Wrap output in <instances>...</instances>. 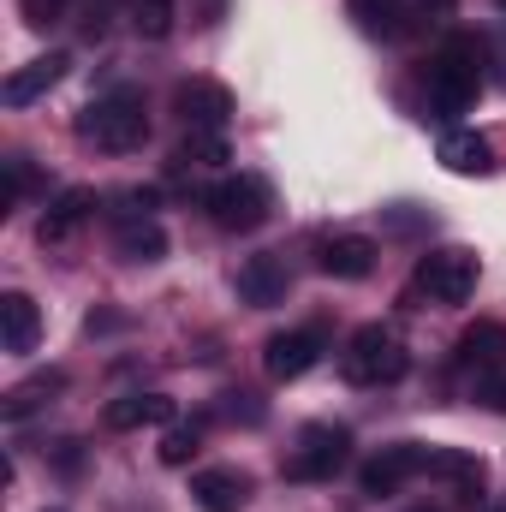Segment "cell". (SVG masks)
<instances>
[{
	"label": "cell",
	"mask_w": 506,
	"mask_h": 512,
	"mask_svg": "<svg viewBox=\"0 0 506 512\" xmlns=\"http://www.w3.org/2000/svg\"><path fill=\"white\" fill-rule=\"evenodd\" d=\"M483 90V42L477 36H447L429 66H423V114L429 120H459Z\"/></svg>",
	"instance_id": "1"
},
{
	"label": "cell",
	"mask_w": 506,
	"mask_h": 512,
	"mask_svg": "<svg viewBox=\"0 0 506 512\" xmlns=\"http://www.w3.org/2000/svg\"><path fill=\"white\" fill-rule=\"evenodd\" d=\"M78 143L90 149H108V155H131L149 143V108H143V90H108L96 96L84 114H78Z\"/></svg>",
	"instance_id": "2"
},
{
	"label": "cell",
	"mask_w": 506,
	"mask_h": 512,
	"mask_svg": "<svg viewBox=\"0 0 506 512\" xmlns=\"http://www.w3.org/2000/svg\"><path fill=\"white\" fill-rule=\"evenodd\" d=\"M483 280V256L465 251V245H441V251H423L411 268V286L405 298H429V304H465Z\"/></svg>",
	"instance_id": "3"
},
{
	"label": "cell",
	"mask_w": 506,
	"mask_h": 512,
	"mask_svg": "<svg viewBox=\"0 0 506 512\" xmlns=\"http://www.w3.org/2000/svg\"><path fill=\"white\" fill-rule=\"evenodd\" d=\"M340 370H346V382H352V387H393V382H405V370H411V352H405V340H399L393 328L364 322V328L346 340V352H340Z\"/></svg>",
	"instance_id": "4"
},
{
	"label": "cell",
	"mask_w": 506,
	"mask_h": 512,
	"mask_svg": "<svg viewBox=\"0 0 506 512\" xmlns=\"http://www.w3.org/2000/svg\"><path fill=\"white\" fill-rule=\"evenodd\" d=\"M203 209L221 233H256L268 215H274V191L262 173H221L209 191H203Z\"/></svg>",
	"instance_id": "5"
},
{
	"label": "cell",
	"mask_w": 506,
	"mask_h": 512,
	"mask_svg": "<svg viewBox=\"0 0 506 512\" xmlns=\"http://www.w3.org/2000/svg\"><path fill=\"white\" fill-rule=\"evenodd\" d=\"M346 459H352V429L346 423H304L280 477L286 483H334V471H346Z\"/></svg>",
	"instance_id": "6"
},
{
	"label": "cell",
	"mask_w": 506,
	"mask_h": 512,
	"mask_svg": "<svg viewBox=\"0 0 506 512\" xmlns=\"http://www.w3.org/2000/svg\"><path fill=\"white\" fill-rule=\"evenodd\" d=\"M322 328H280V334H268V346H262V370H268V382H298V376H310L316 364H322Z\"/></svg>",
	"instance_id": "7"
},
{
	"label": "cell",
	"mask_w": 506,
	"mask_h": 512,
	"mask_svg": "<svg viewBox=\"0 0 506 512\" xmlns=\"http://www.w3.org/2000/svg\"><path fill=\"white\" fill-rule=\"evenodd\" d=\"M173 114L185 120V131H227L233 120V90L215 78H179L173 84Z\"/></svg>",
	"instance_id": "8"
},
{
	"label": "cell",
	"mask_w": 506,
	"mask_h": 512,
	"mask_svg": "<svg viewBox=\"0 0 506 512\" xmlns=\"http://www.w3.org/2000/svg\"><path fill=\"white\" fill-rule=\"evenodd\" d=\"M411 477H423V441H393V447H381L376 459H364L358 489L381 501V495H399Z\"/></svg>",
	"instance_id": "9"
},
{
	"label": "cell",
	"mask_w": 506,
	"mask_h": 512,
	"mask_svg": "<svg viewBox=\"0 0 506 512\" xmlns=\"http://www.w3.org/2000/svg\"><path fill=\"white\" fill-rule=\"evenodd\" d=\"M376 239H364V233H322L316 239V274H328V280H364L370 268H376Z\"/></svg>",
	"instance_id": "10"
},
{
	"label": "cell",
	"mask_w": 506,
	"mask_h": 512,
	"mask_svg": "<svg viewBox=\"0 0 506 512\" xmlns=\"http://www.w3.org/2000/svg\"><path fill=\"white\" fill-rule=\"evenodd\" d=\"M423 477H441L465 507H477L483 501V459L477 453H465V447H423Z\"/></svg>",
	"instance_id": "11"
},
{
	"label": "cell",
	"mask_w": 506,
	"mask_h": 512,
	"mask_svg": "<svg viewBox=\"0 0 506 512\" xmlns=\"http://www.w3.org/2000/svg\"><path fill=\"white\" fill-rule=\"evenodd\" d=\"M239 298L251 304V310H274V304H286V292H292V274H286V262L274 251L262 256H245V268H239Z\"/></svg>",
	"instance_id": "12"
},
{
	"label": "cell",
	"mask_w": 506,
	"mask_h": 512,
	"mask_svg": "<svg viewBox=\"0 0 506 512\" xmlns=\"http://www.w3.org/2000/svg\"><path fill=\"white\" fill-rule=\"evenodd\" d=\"M90 215H96V191H90V185H66V191L48 203L36 239H42V245H66V239H78V233L90 227Z\"/></svg>",
	"instance_id": "13"
},
{
	"label": "cell",
	"mask_w": 506,
	"mask_h": 512,
	"mask_svg": "<svg viewBox=\"0 0 506 512\" xmlns=\"http://www.w3.org/2000/svg\"><path fill=\"white\" fill-rule=\"evenodd\" d=\"M191 501L203 512H245L251 507V477L239 465H209L191 477Z\"/></svg>",
	"instance_id": "14"
},
{
	"label": "cell",
	"mask_w": 506,
	"mask_h": 512,
	"mask_svg": "<svg viewBox=\"0 0 506 512\" xmlns=\"http://www.w3.org/2000/svg\"><path fill=\"white\" fill-rule=\"evenodd\" d=\"M453 364L471 370V376H489V370H506V322H471L459 340H453Z\"/></svg>",
	"instance_id": "15"
},
{
	"label": "cell",
	"mask_w": 506,
	"mask_h": 512,
	"mask_svg": "<svg viewBox=\"0 0 506 512\" xmlns=\"http://www.w3.org/2000/svg\"><path fill=\"white\" fill-rule=\"evenodd\" d=\"M36 340H42V310H36V298L30 292H0V346L6 352H36Z\"/></svg>",
	"instance_id": "16"
},
{
	"label": "cell",
	"mask_w": 506,
	"mask_h": 512,
	"mask_svg": "<svg viewBox=\"0 0 506 512\" xmlns=\"http://www.w3.org/2000/svg\"><path fill=\"white\" fill-rule=\"evenodd\" d=\"M60 78H66V54H42V60L18 66V72L0 84V102H6V108H30V102H36V96H48Z\"/></svg>",
	"instance_id": "17"
},
{
	"label": "cell",
	"mask_w": 506,
	"mask_h": 512,
	"mask_svg": "<svg viewBox=\"0 0 506 512\" xmlns=\"http://www.w3.org/2000/svg\"><path fill=\"white\" fill-rule=\"evenodd\" d=\"M435 155H441L447 173H465V179H483L495 167V149H489L483 131H441V149Z\"/></svg>",
	"instance_id": "18"
},
{
	"label": "cell",
	"mask_w": 506,
	"mask_h": 512,
	"mask_svg": "<svg viewBox=\"0 0 506 512\" xmlns=\"http://www.w3.org/2000/svg\"><path fill=\"white\" fill-rule=\"evenodd\" d=\"M102 423H108L114 435L143 429V423H173V399H167V393H120V399H108Z\"/></svg>",
	"instance_id": "19"
},
{
	"label": "cell",
	"mask_w": 506,
	"mask_h": 512,
	"mask_svg": "<svg viewBox=\"0 0 506 512\" xmlns=\"http://www.w3.org/2000/svg\"><path fill=\"white\" fill-rule=\"evenodd\" d=\"M60 387H66V370H36L30 382H18L6 399H0V417H6V423H24V417H36V411H42V405H48Z\"/></svg>",
	"instance_id": "20"
},
{
	"label": "cell",
	"mask_w": 506,
	"mask_h": 512,
	"mask_svg": "<svg viewBox=\"0 0 506 512\" xmlns=\"http://www.w3.org/2000/svg\"><path fill=\"white\" fill-rule=\"evenodd\" d=\"M346 12L358 18L364 36H381V42L411 30V6H405V0H346Z\"/></svg>",
	"instance_id": "21"
},
{
	"label": "cell",
	"mask_w": 506,
	"mask_h": 512,
	"mask_svg": "<svg viewBox=\"0 0 506 512\" xmlns=\"http://www.w3.org/2000/svg\"><path fill=\"white\" fill-rule=\"evenodd\" d=\"M114 251L126 256V262H161V256H167V233H161L155 215H143V221H120Z\"/></svg>",
	"instance_id": "22"
},
{
	"label": "cell",
	"mask_w": 506,
	"mask_h": 512,
	"mask_svg": "<svg viewBox=\"0 0 506 512\" xmlns=\"http://www.w3.org/2000/svg\"><path fill=\"white\" fill-rule=\"evenodd\" d=\"M126 18H131V30H137L143 42H167L173 24H179V0H131Z\"/></svg>",
	"instance_id": "23"
},
{
	"label": "cell",
	"mask_w": 506,
	"mask_h": 512,
	"mask_svg": "<svg viewBox=\"0 0 506 512\" xmlns=\"http://www.w3.org/2000/svg\"><path fill=\"white\" fill-rule=\"evenodd\" d=\"M221 161H233L227 131H185V143L173 149V167H221Z\"/></svg>",
	"instance_id": "24"
},
{
	"label": "cell",
	"mask_w": 506,
	"mask_h": 512,
	"mask_svg": "<svg viewBox=\"0 0 506 512\" xmlns=\"http://www.w3.org/2000/svg\"><path fill=\"white\" fill-rule=\"evenodd\" d=\"M197 447H203V435H197V423H173L167 435H161V465H191L197 459Z\"/></svg>",
	"instance_id": "25"
},
{
	"label": "cell",
	"mask_w": 506,
	"mask_h": 512,
	"mask_svg": "<svg viewBox=\"0 0 506 512\" xmlns=\"http://www.w3.org/2000/svg\"><path fill=\"white\" fill-rule=\"evenodd\" d=\"M221 417H227V423H245V429H256V423L268 417V405H262L256 393H221Z\"/></svg>",
	"instance_id": "26"
},
{
	"label": "cell",
	"mask_w": 506,
	"mask_h": 512,
	"mask_svg": "<svg viewBox=\"0 0 506 512\" xmlns=\"http://www.w3.org/2000/svg\"><path fill=\"white\" fill-rule=\"evenodd\" d=\"M471 393H477V405H483V411H495V417H506V370H489V376H471Z\"/></svg>",
	"instance_id": "27"
},
{
	"label": "cell",
	"mask_w": 506,
	"mask_h": 512,
	"mask_svg": "<svg viewBox=\"0 0 506 512\" xmlns=\"http://www.w3.org/2000/svg\"><path fill=\"white\" fill-rule=\"evenodd\" d=\"M155 203H161L155 185H131V191H120V221H143V215H155Z\"/></svg>",
	"instance_id": "28"
},
{
	"label": "cell",
	"mask_w": 506,
	"mask_h": 512,
	"mask_svg": "<svg viewBox=\"0 0 506 512\" xmlns=\"http://www.w3.org/2000/svg\"><path fill=\"white\" fill-rule=\"evenodd\" d=\"M18 12H24V24H30V30H48V24H60L66 0H18Z\"/></svg>",
	"instance_id": "29"
},
{
	"label": "cell",
	"mask_w": 506,
	"mask_h": 512,
	"mask_svg": "<svg viewBox=\"0 0 506 512\" xmlns=\"http://www.w3.org/2000/svg\"><path fill=\"white\" fill-rule=\"evenodd\" d=\"M405 6H411V24H423V18H429V24L453 18V0H405Z\"/></svg>",
	"instance_id": "30"
},
{
	"label": "cell",
	"mask_w": 506,
	"mask_h": 512,
	"mask_svg": "<svg viewBox=\"0 0 506 512\" xmlns=\"http://www.w3.org/2000/svg\"><path fill=\"white\" fill-rule=\"evenodd\" d=\"M54 459H60V471H66V477H78V471H84V441H60V453H54Z\"/></svg>",
	"instance_id": "31"
},
{
	"label": "cell",
	"mask_w": 506,
	"mask_h": 512,
	"mask_svg": "<svg viewBox=\"0 0 506 512\" xmlns=\"http://www.w3.org/2000/svg\"><path fill=\"white\" fill-rule=\"evenodd\" d=\"M417 512H441V507H417Z\"/></svg>",
	"instance_id": "32"
},
{
	"label": "cell",
	"mask_w": 506,
	"mask_h": 512,
	"mask_svg": "<svg viewBox=\"0 0 506 512\" xmlns=\"http://www.w3.org/2000/svg\"><path fill=\"white\" fill-rule=\"evenodd\" d=\"M501 6H506V0H501Z\"/></svg>",
	"instance_id": "33"
}]
</instances>
